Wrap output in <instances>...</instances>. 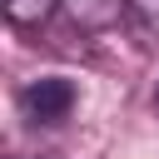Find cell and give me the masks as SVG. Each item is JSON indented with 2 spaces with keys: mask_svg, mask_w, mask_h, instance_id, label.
I'll return each instance as SVG.
<instances>
[{
  "mask_svg": "<svg viewBox=\"0 0 159 159\" xmlns=\"http://www.w3.org/2000/svg\"><path fill=\"white\" fill-rule=\"evenodd\" d=\"M75 99L80 94H75V84L65 75H40V80H30L20 89V114L30 124H65L70 109H75Z\"/></svg>",
  "mask_w": 159,
  "mask_h": 159,
  "instance_id": "obj_1",
  "label": "cell"
},
{
  "mask_svg": "<svg viewBox=\"0 0 159 159\" xmlns=\"http://www.w3.org/2000/svg\"><path fill=\"white\" fill-rule=\"evenodd\" d=\"M60 10L70 15V25H75V30L99 35V30L119 25V15L129 10V0H60Z\"/></svg>",
  "mask_w": 159,
  "mask_h": 159,
  "instance_id": "obj_2",
  "label": "cell"
},
{
  "mask_svg": "<svg viewBox=\"0 0 159 159\" xmlns=\"http://www.w3.org/2000/svg\"><path fill=\"white\" fill-rule=\"evenodd\" d=\"M55 5L60 0H5V20L20 25V30H30V25H45L55 15Z\"/></svg>",
  "mask_w": 159,
  "mask_h": 159,
  "instance_id": "obj_3",
  "label": "cell"
},
{
  "mask_svg": "<svg viewBox=\"0 0 159 159\" xmlns=\"http://www.w3.org/2000/svg\"><path fill=\"white\" fill-rule=\"evenodd\" d=\"M129 10H134V20H139V30L159 45V0H129Z\"/></svg>",
  "mask_w": 159,
  "mask_h": 159,
  "instance_id": "obj_4",
  "label": "cell"
},
{
  "mask_svg": "<svg viewBox=\"0 0 159 159\" xmlns=\"http://www.w3.org/2000/svg\"><path fill=\"white\" fill-rule=\"evenodd\" d=\"M154 109H159V94H154Z\"/></svg>",
  "mask_w": 159,
  "mask_h": 159,
  "instance_id": "obj_5",
  "label": "cell"
},
{
  "mask_svg": "<svg viewBox=\"0 0 159 159\" xmlns=\"http://www.w3.org/2000/svg\"><path fill=\"white\" fill-rule=\"evenodd\" d=\"M45 159H55V154H45Z\"/></svg>",
  "mask_w": 159,
  "mask_h": 159,
  "instance_id": "obj_6",
  "label": "cell"
}]
</instances>
